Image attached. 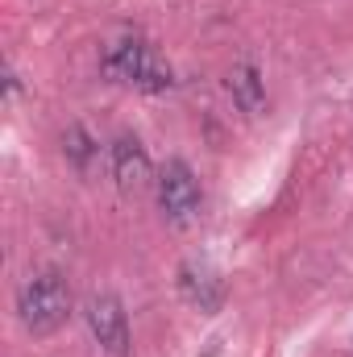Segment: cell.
<instances>
[{
	"label": "cell",
	"instance_id": "1",
	"mask_svg": "<svg viewBox=\"0 0 353 357\" xmlns=\"http://www.w3.org/2000/svg\"><path fill=\"white\" fill-rule=\"evenodd\" d=\"M100 71L108 75V84H121V88L146 91V96H158V91L175 88V71L163 63V54L137 38V33H121L112 38L104 50H100Z\"/></svg>",
	"mask_w": 353,
	"mask_h": 357
},
{
	"label": "cell",
	"instance_id": "2",
	"mask_svg": "<svg viewBox=\"0 0 353 357\" xmlns=\"http://www.w3.org/2000/svg\"><path fill=\"white\" fill-rule=\"evenodd\" d=\"M71 316V287L63 278V270L54 266H42V270H29L17 287V320L25 333L33 337H50L67 324Z\"/></svg>",
	"mask_w": 353,
	"mask_h": 357
},
{
	"label": "cell",
	"instance_id": "3",
	"mask_svg": "<svg viewBox=\"0 0 353 357\" xmlns=\"http://www.w3.org/2000/svg\"><path fill=\"white\" fill-rule=\"evenodd\" d=\"M154 191H158V208L171 225H191L200 216V204H204V191H200V178L195 171L183 162V158H167L163 171L154 178Z\"/></svg>",
	"mask_w": 353,
	"mask_h": 357
},
{
	"label": "cell",
	"instance_id": "4",
	"mask_svg": "<svg viewBox=\"0 0 353 357\" xmlns=\"http://www.w3.org/2000/svg\"><path fill=\"white\" fill-rule=\"evenodd\" d=\"M84 320H88V333L96 337V345L112 357L129 354V316L121 307L117 295H91L84 303Z\"/></svg>",
	"mask_w": 353,
	"mask_h": 357
},
{
	"label": "cell",
	"instance_id": "5",
	"mask_svg": "<svg viewBox=\"0 0 353 357\" xmlns=\"http://www.w3.org/2000/svg\"><path fill=\"white\" fill-rule=\"evenodd\" d=\"M108 171H112L117 187L125 195H137V191L150 187L154 167H150V154H146V146H142L137 133H117L112 137V146H108Z\"/></svg>",
	"mask_w": 353,
	"mask_h": 357
},
{
	"label": "cell",
	"instance_id": "6",
	"mask_svg": "<svg viewBox=\"0 0 353 357\" xmlns=\"http://www.w3.org/2000/svg\"><path fill=\"white\" fill-rule=\"evenodd\" d=\"M179 291L204 316L220 312V303H225V282H220V274L208 266V262H183L179 266Z\"/></svg>",
	"mask_w": 353,
	"mask_h": 357
},
{
	"label": "cell",
	"instance_id": "7",
	"mask_svg": "<svg viewBox=\"0 0 353 357\" xmlns=\"http://www.w3.org/2000/svg\"><path fill=\"white\" fill-rule=\"evenodd\" d=\"M229 96H233V104H237L241 112H262L266 84H262V75H258L254 63H237V67L229 71Z\"/></svg>",
	"mask_w": 353,
	"mask_h": 357
},
{
	"label": "cell",
	"instance_id": "8",
	"mask_svg": "<svg viewBox=\"0 0 353 357\" xmlns=\"http://www.w3.org/2000/svg\"><path fill=\"white\" fill-rule=\"evenodd\" d=\"M63 154L75 162V171H88L91 167V158L100 154V146L91 142V133L84 129V125H71L67 133H63Z\"/></svg>",
	"mask_w": 353,
	"mask_h": 357
}]
</instances>
